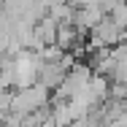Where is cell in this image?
<instances>
[{"label": "cell", "mask_w": 127, "mask_h": 127, "mask_svg": "<svg viewBox=\"0 0 127 127\" xmlns=\"http://www.w3.org/2000/svg\"><path fill=\"white\" fill-rule=\"evenodd\" d=\"M49 103H51V95L41 84H32V87H27V89L11 92V114L27 116V114H32V111L49 108Z\"/></svg>", "instance_id": "obj_1"}]
</instances>
